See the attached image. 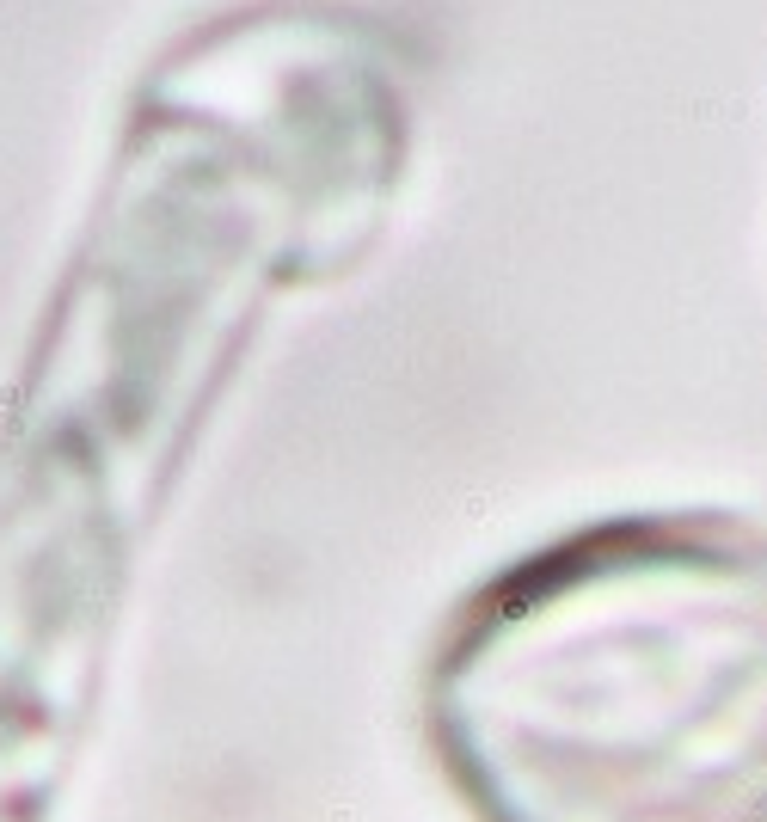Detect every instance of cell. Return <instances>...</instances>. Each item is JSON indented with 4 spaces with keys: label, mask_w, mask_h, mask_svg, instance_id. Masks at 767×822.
<instances>
[{
    "label": "cell",
    "mask_w": 767,
    "mask_h": 822,
    "mask_svg": "<svg viewBox=\"0 0 767 822\" xmlns=\"http://www.w3.org/2000/svg\"><path fill=\"white\" fill-rule=\"evenodd\" d=\"M608 822H767V534L694 522L589 565Z\"/></svg>",
    "instance_id": "cell-1"
}]
</instances>
